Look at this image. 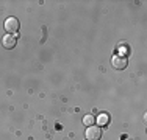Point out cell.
<instances>
[{
    "label": "cell",
    "instance_id": "4",
    "mask_svg": "<svg viewBox=\"0 0 147 140\" xmlns=\"http://www.w3.org/2000/svg\"><path fill=\"white\" fill-rule=\"evenodd\" d=\"M2 45L5 48H8V50L14 48V45H16V36H13V34H6V36H3Z\"/></svg>",
    "mask_w": 147,
    "mask_h": 140
},
{
    "label": "cell",
    "instance_id": "2",
    "mask_svg": "<svg viewBox=\"0 0 147 140\" xmlns=\"http://www.w3.org/2000/svg\"><path fill=\"white\" fill-rule=\"evenodd\" d=\"M5 30L8 34H17V30H19V20L16 19V17H8V19L5 20Z\"/></svg>",
    "mask_w": 147,
    "mask_h": 140
},
{
    "label": "cell",
    "instance_id": "3",
    "mask_svg": "<svg viewBox=\"0 0 147 140\" xmlns=\"http://www.w3.org/2000/svg\"><path fill=\"white\" fill-rule=\"evenodd\" d=\"M111 64H113V67L116 70H122V69L127 67L128 61H127V58L122 56V55H114L113 59H111Z\"/></svg>",
    "mask_w": 147,
    "mask_h": 140
},
{
    "label": "cell",
    "instance_id": "5",
    "mask_svg": "<svg viewBox=\"0 0 147 140\" xmlns=\"http://www.w3.org/2000/svg\"><path fill=\"white\" fill-rule=\"evenodd\" d=\"M94 121H96V118H94V115H91V114H88V115L83 117V123H85L86 126H92Z\"/></svg>",
    "mask_w": 147,
    "mask_h": 140
},
{
    "label": "cell",
    "instance_id": "1",
    "mask_svg": "<svg viewBox=\"0 0 147 140\" xmlns=\"http://www.w3.org/2000/svg\"><path fill=\"white\" fill-rule=\"evenodd\" d=\"M85 137L86 140H100L102 137V128L100 126H88L85 132Z\"/></svg>",
    "mask_w": 147,
    "mask_h": 140
},
{
    "label": "cell",
    "instance_id": "6",
    "mask_svg": "<svg viewBox=\"0 0 147 140\" xmlns=\"http://www.w3.org/2000/svg\"><path fill=\"white\" fill-rule=\"evenodd\" d=\"M97 121H99V125L100 126H105L108 123V121H110V117H108L107 114H100L99 115V118H97Z\"/></svg>",
    "mask_w": 147,
    "mask_h": 140
}]
</instances>
